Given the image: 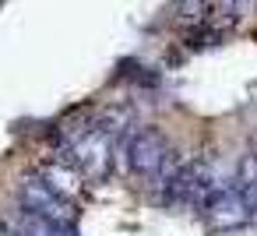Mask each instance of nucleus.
I'll use <instances>...</instances> for the list:
<instances>
[{
  "mask_svg": "<svg viewBox=\"0 0 257 236\" xmlns=\"http://www.w3.org/2000/svg\"><path fill=\"white\" fill-rule=\"evenodd\" d=\"M123 155H127L131 173L148 176V180H155V183H162V187H166V183L173 180V173L183 166V162L176 159V152L169 148V141H166L155 127L131 131V138H127V145H123Z\"/></svg>",
  "mask_w": 257,
  "mask_h": 236,
  "instance_id": "1",
  "label": "nucleus"
},
{
  "mask_svg": "<svg viewBox=\"0 0 257 236\" xmlns=\"http://www.w3.org/2000/svg\"><path fill=\"white\" fill-rule=\"evenodd\" d=\"M218 187H222V183H215L201 162H183V166L173 173V180L166 183L162 201H169V204H190V208H201V211H204V204L211 201V194H215Z\"/></svg>",
  "mask_w": 257,
  "mask_h": 236,
  "instance_id": "2",
  "label": "nucleus"
},
{
  "mask_svg": "<svg viewBox=\"0 0 257 236\" xmlns=\"http://www.w3.org/2000/svg\"><path fill=\"white\" fill-rule=\"evenodd\" d=\"M22 208L36 218H46V222H74V211L67 204V197L46 180V176H29L22 180Z\"/></svg>",
  "mask_w": 257,
  "mask_h": 236,
  "instance_id": "3",
  "label": "nucleus"
},
{
  "mask_svg": "<svg viewBox=\"0 0 257 236\" xmlns=\"http://www.w3.org/2000/svg\"><path fill=\"white\" fill-rule=\"evenodd\" d=\"M109 152H113V131L109 127H92L88 134H81L74 141V162L88 176H102L106 173Z\"/></svg>",
  "mask_w": 257,
  "mask_h": 236,
  "instance_id": "4",
  "label": "nucleus"
},
{
  "mask_svg": "<svg viewBox=\"0 0 257 236\" xmlns=\"http://www.w3.org/2000/svg\"><path fill=\"white\" fill-rule=\"evenodd\" d=\"M204 215H208L215 225L229 229V225L246 222V218H250V208H246L243 194L236 190V183H229V187H218V190L211 194V201L204 204Z\"/></svg>",
  "mask_w": 257,
  "mask_h": 236,
  "instance_id": "5",
  "label": "nucleus"
}]
</instances>
